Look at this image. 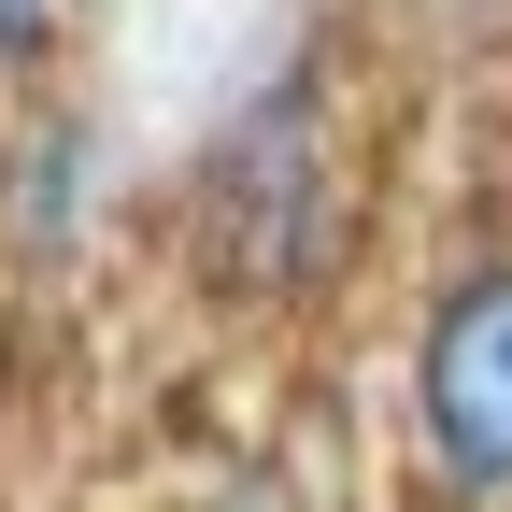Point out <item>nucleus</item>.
Returning a JSON list of instances; mask_svg holds the SVG:
<instances>
[{"label":"nucleus","mask_w":512,"mask_h":512,"mask_svg":"<svg viewBox=\"0 0 512 512\" xmlns=\"http://www.w3.org/2000/svg\"><path fill=\"white\" fill-rule=\"evenodd\" d=\"M413 413H427V456L456 498H512V271H470L427 313Z\"/></svg>","instance_id":"f257e3e1"},{"label":"nucleus","mask_w":512,"mask_h":512,"mask_svg":"<svg viewBox=\"0 0 512 512\" xmlns=\"http://www.w3.org/2000/svg\"><path fill=\"white\" fill-rule=\"evenodd\" d=\"M57 29H72V0H0V72H29Z\"/></svg>","instance_id":"f03ea898"},{"label":"nucleus","mask_w":512,"mask_h":512,"mask_svg":"<svg viewBox=\"0 0 512 512\" xmlns=\"http://www.w3.org/2000/svg\"><path fill=\"white\" fill-rule=\"evenodd\" d=\"M214 512H299V498H285V484H228Z\"/></svg>","instance_id":"7ed1b4c3"}]
</instances>
